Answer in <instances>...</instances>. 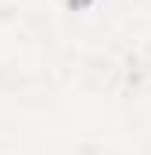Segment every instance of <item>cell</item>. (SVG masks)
<instances>
[{
  "instance_id": "cell-1",
  "label": "cell",
  "mask_w": 151,
  "mask_h": 155,
  "mask_svg": "<svg viewBox=\"0 0 151 155\" xmlns=\"http://www.w3.org/2000/svg\"><path fill=\"white\" fill-rule=\"evenodd\" d=\"M69 4H72V7H86L90 0H69Z\"/></svg>"
}]
</instances>
